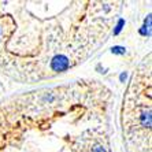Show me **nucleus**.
<instances>
[{
	"mask_svg": "<svg viewBox=\"0 0 152 152\" xmlns=\"http://www.w3.org/2000/svg\"><path fill=\"white\" fill-rule=\"evenodd\" d=\"M52 67H53V70H56V71L66 70L69 67V60L66 58H58V59L53 60Z\"/></svg>",
	"mask_w": 152,
	"mask_h": 152,
	"instance_id": "f257e3e1",
	"label": "nucleus"
},
{
	"mask_svg": "<svg viewBox=\"0 0 152 152\" xmlns=\"http://www.w3.org/2000/svg\"><path fill=\"white\" fill-rule=\"evenodd\" d=\"M93 152H106V149L103 148V147H96L95 151H93Z\"/></svg>",
	"mask_w": 152,
	"mask_h": 152,
	"instance_id": "f03ea898",
	"label": "nucleus"
}]
</instances>
